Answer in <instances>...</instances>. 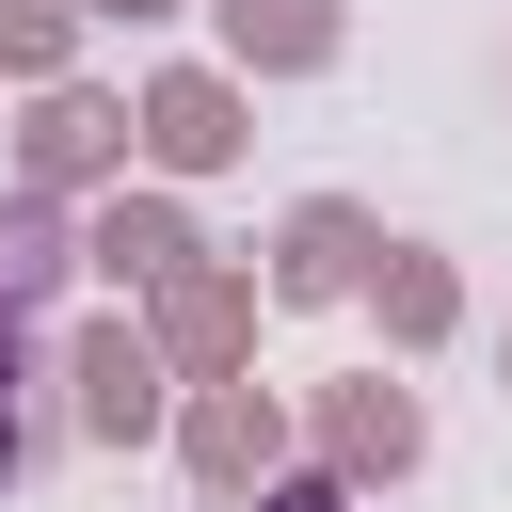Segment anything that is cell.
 Masks as SVG:
<instances>
[{"instance_id": "6da1fadb", "label": "cell", "mask_w": 512, "mask_h": 512, "mask_svg": "<svg viewBox=\"0 0 512 512\" xmlns=\"http://www.w3.org/2000/svg\"><path fill=\"white\" fill-rule=\"evenodd\" d=\"M0 464H16V336H0Z\"/></svg>"}]
</instances>
